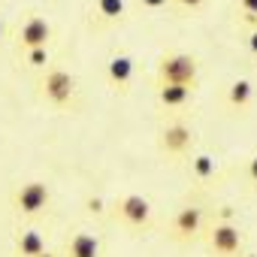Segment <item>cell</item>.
<instances>
[{"label":"cell","mask_w":257,"mask_h":257,"mask_svg":"<svg viewBox=\"0 0 257 257\" xmlns=\"http://www.w3.org/2000/svg\"><path fill=\"white\" fill-rule=\"evenodd\" d=\"M40 94L46 97V103H52L55 109H70L76 94H79V82L70 70H61V67H46V73L40 76L37 82Z\"/></svg>","instance_id":"cell-1"},{"label":"cell","mask_w":257,"mask_h":257,"mask_svg":"<svg viewBox=\"0 0 257 257\" xmlns=\"http://www.w3.org/2000/svg\"><path fill=\"white\" fill-rule=\"evenodd\" d=\"M52 206V188L40 179H31V182H22L16 191H13V209L16 215L22 218H37L43 215L46 209Z\"/></svg>","instance_id":"cell-2"},{"label":"cell","mask_w":257,"mask_h":257,"mask_svg":"<svg viewBox=\"0 0 257 257\" xmlns=\"http://www.w3.org/2000/svg\"><path fill=\"white\" fill-rule=\"evenodd\" d=\"M206 245L215 257H242L245 251V242H242V230L233 224V221H215L209 230H206Z\"/></svg>","instance_id":"cell-3"},{"label":"cell","mask_w":257,"mask_h":257,"mask_svg":"<svg viewBox=\"0 0 257 257\" xmlns=\"http://www.w3.org/2000/svg\"><path fill=\"white\" fill-rule=\"evenodd\" d=\"M197 73H200V64L188 52H173V55H164L158 61V82H188V85H197Z\"/></svg>","instance_id":"cell-4"},{"label":"cell","mask_w":257,"mask_h":257,"mask_svg":"<svg viewBox=\"0 0 257 257\" xmlns=\"http://www.w3.org/2000/svg\"><path fill=\"white\" fill-rule=\"evenodd\" d=\"M203 230H206V215H203V209H200L197 203L182 206V209L173 215V221H170V239H173V242H182V245L194 242Z\"/></svg>","instance_id":"cell-5"},{"label":"cell","mask_w":257,"mask_h":257,"mask_svg":"<svg viewBox=\"0 0 257 257\" xmlns=\"http://www.w3.org/2000/svg\"><path fill=\"white\" fill-rule=\"evenodd\" d=\"M115 215L134 230H146L152 224V203L143 194H124L115 203Z\"/></svg>","instance_id":"cell-6"},{"label":"cell","mask_w":257,"mask_h":257,"mask_svg":"<svg viewBox=\"0 0 257 257\" xmlns=\"http://www.w3.org/2000/svg\"><path fill=\"white\" fill-rule=\"evenodd\" d=\"M191 146H194V131H191V124H185V121H170L161 131V137H158V149L164 155H170V158L188 155Z\"/></svg>","instance_id":"cell-7"},{"label":"cell","mask_w":257,"mask_h":257,"mask_svg":"<svg viewBox=\"0 0 257 257\" xmlns=\"http://www.w3.org/2000/svg\"><path fill=\"white\" fill-rule=\"evenodd\" d=\"M16 40H19V49H22V52H25V49H37V46H49V40H52V25H49V19H43V16H28V19L22 22V28H19Z\"/></svg>","instance_id":"cell-8"},{"label":"cell","mask_w":257,"mask_h":257,"mask_svg":"<svg viewBox=\"0 0 257 257\" xmlns=\"http://www.w3.org/2000/svg\"><path fill=\"white\" fill-rule=\"evenodd\" d=\"M194 88L197 85H188V82H158V100L167 109H182L191 103Z\"/></svg>","instance_id":"cell-9"},{"label":"cell","mask_w":257,"mask_h":257,"mask_svg":"<svg viewBox=\"0 0 257 257\" xmlns=\"http://www.w3.org/2000/svg\"><path fill=\"white\" fill-rule=\"evenodd\" d=\"M64 257H103V242H100V236L79 230L67 239Z\"/></svg>","instance_id":"cell-10"},{"label":"cell","mask_w":257,"mask_h":257,"mask_svg":"<svg viewBox=\"0 0 257 257\" xmlns=\"http://www.w3.org/2000/svg\"><path fill=\"white\" fill-rule=\"evenodd\" d=\"M134 70H137V64L131 55H115L106 67V79L115 91H127V85L134 82Z\"/></svg>","instance_id":"cell-11"},{"label":"cell","mask_w":257,"mask_h":257,"mask_svg":"<svg viewBox=\"0 0 257 257\" xmlns=\"http://www.w3.org/2000/svg\"><path fill=\"white\" fill-rule=\"evenodd\" d=\"M43 248H46V239H43L40 230L25 227V230L16 233V257H37Z\"/></svg>","instance_id":"cell-12"},{"label":"cell","mask_w":257,"mask_h":257,"mask_svg":"<svg viewBox=\"0 0 257 257\" xmlns=\"http://www.w3.org/2000/svg\"><path fill=\"white\" fill-rule=\"evenodd\" d=\"M91 13L100 25H112V22H121L127 16V4L124 0H94Z\"/></svg>","instance_id":"cell-13"},{"label":"cell","mask_w":257,"mask_h":257,"mask_svg":"<svg viewBox=\"0 0 257 257\" xmlns=\"http://www.w3.org/2000/svg\"><path fill=\"white\" fill-rule=\"evenodd\" d=\"M251 100H254V85L248 82V79H236L230 88H227V103H230V109H248L251 106Z\"/></svg>","instance_id":"cell-14"},{"label":"cell","mask_w":257,"mask_h":257,"mask_svg":"<svg viewBox=\"0 0 257 257\" xmlns=\"http://www.w3.org/2000/svg\"><path fill=\"white\" fill-rule=\"evenodd\" d=\"M188 170H191V176H194L197 182H212V179L218 176V161H215L212 155H194Z\"/></svg>","instance_id":"cell-15"},{"label":"cell","mask_w":257,"mask_h":257,"mask_svg":"<svg viewBox=\"0 0 257 257\" xmlns=\"http://www.w3.org/2000/svg\"><path fill=\"white\" fill-rule=\"evenodd\" d=\"M25 61L34 70H46L49 67V46H37V49H25Z\"/></svg>","instance_id":"cell-16"},{"label":"cell","mask_w":257,"mask_h":257,"mask_svg":"<svg viewBox=\"0 0 257 257\" xmlns=\"http://www.w3.org/2000/svg\"><path fill=\"white\" fill-rule=\"evenodd\" d=\"M239 13L248 25H257V0H239Z\"/></svg>","instance_id":"cell-17"},{"label":"cell","mask_w":257,"mask_h":257,"mask_svg":"<svg viewBox=\"0 0 257 257\" xmlns=\"http://www.w3.org/2000/svg\"><path fill=\"white\" fill-rule=\"evenodd\" d=\"M167 4H170V0H140V7L149 10V13H158V10H164Z\"/></svg>","instance_id":"cell-18"},{"label":"cell","mask_w":257,"mask_h":257,"mask_svg":"<svg viewBox=\"0 0 257 257\" xmlns=\"http://www.w3.org/2000/svg\"><path fill=\"white\" fill-rule=\"evenodd\" d=\"M245 179H248L251 185H257V155L248 161V167H245Z\"/></svg>","instance_id":"cell-19"},{"label":"cell","mask_w":257,"mask_h":257,"mask_svg":"<svg viewBox=\"0 0 257 257\" xmlns=\"http://www.w3.org/2000/svg\"><path fill=\"white\" fill-rule=\"evenodd\" d=\"M245 46H248V52H251V55L257 58V28H254V31H251L248 37H245Z\"/></svg>","instance_id":"cell-20"},{"label":"cell","mask_w":257,"mask_h":257,"mask_svg":"<svg viewBox=\"0 0 257 257\" xmlns=\"http://www.w3.org/2000/svg\"><path fill=\"white\" fill-rule=\"evenodd\" d=\"M176 4H182L188 10H197V7H203V0H176Z\"/></svg>","instance_id":"cell-21"},{"label":"cell","mask_w":257,"mask_h":257,"mask_svg":"<svg viewBox=\"0 0 257 257\" xmlns=\"http://www.w3.org/2000/svg\"><path fill=\"white\" fill-rule=\"evenodd\" d=\"M100 206H103V203H100V200H88V212H97V215H100V212H103V209H100Z\"/></svg>","instance_id":"cell-22"},{"label":"cell","mask_w":257,"mask_h":257,"mask_svg":"<svg viewBox=\"0 0 257 257\" xmlns=\"http://www.w3.org/2000/svg\"><path fill=\"white\" fill-rule=\"evenodd\" d=\"M37 257H58V254H55V251H49V248H43V251H40Z\"/></svg>","instance_id":"cell-23"},{"label":"cell","mask_w":257,"mask_h":257,"mask_svg":"<svg viewBox=\"0 0 257 257\" xmlns=\"http://www.w3.org/2000/svg\"><path fill=\"white\" fill-rule=\"evenodd\" d=\"M0 34H4V28H0Z\"/></svg>","instance_id":"cell-24"}]
</instances>
